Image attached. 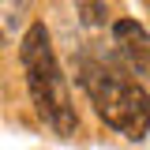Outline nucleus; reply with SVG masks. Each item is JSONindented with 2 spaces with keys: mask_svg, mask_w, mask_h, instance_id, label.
<instances>
[{
  "mask_svg": "<svg viewBox=\"0 0 150 150\" xmlns=\"http://www.w3.org/2000/svg\"><path fill=\"white\" fill-rule=\"evenodd\" d=\"M75 8H79L83 26H105V15H109L105 0H75Z\"/></svg>",
  "mask_w": 150,
  "mask_h": 150,
  "instance_id": "nucleus-5",
  "label": "nucleus"
},
{
  "mask_svg": "<svg viewBox=\"0 0 150 150\" xmlns=\"http://www.w3.org/2000/svg\"><path fill=\"white\" fill-rule=\"evenodd\" d=\"M19 60H23V71H26V90H30V101H34L38 116L64 139H71L79 131V116H75L71 94H68V79L60 71L53 56V41H49V30L45 23H30L26 34L19 41Z\"/></svg>",
  "mask_w": 150,
  "mask_h": 150,
  "instance_id": "nucleus-1",
  "label": "nucleus"
},
{
  "mask_svg": "<svg viewBox=\"0 0 150 150\" xmlns=\"http://www.w3.org/2000/svg\"><path fill=\"white\" fill-rule=\"evenodd\" d=\"M79 79H83V90L90 94L98 116L109 128L124 131L128 139H143L146 135V128H150V94L139 83L109 71L101 64H86Z\"/></svg>",
  "mask_w": 150,
  "mask_h": 150,
  "instance_id": "nucleus-2",
  "label": "nucleus"
},
{
  "mask_svg": "<svg viewBox=\"0 0 150 150\" xmlns=\"http://www.w3.org/2000/svg\"><path fill=\"white\" fill-rule=\"evenodd\" d=\"M26 15H30V0H0V41L15 38Z\"/></svg>",
  "mask_w": 150,
  "mask_h": 150,
  "instance_id": "nucleus-4",
  "label": "nucleus"
},
{
  "mask_svg": "<svg viewBox=\"0 0 150 150\" xmlns=\"http://www.w3.org/2000/svg\"><path fill=\"white\" fill-rule=\"evenodd\" d=\"M112 41H116L120 56L128 60L135 71H150V34L135 19H116L112 23Z\"/></svg>",
  "mask_w": 150,
  "mask_h": 150,
  "instance_id": "nucleus-3",
  "label": "nucleus"
}]
</instances>
